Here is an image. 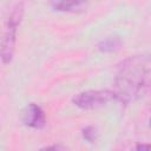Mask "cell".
I'll return each mask as SVG.
<instances>
[{"label":"cell","mask_w":151,"mask_h":151,"mask_svg":"<svg viewBox=\"0 0 151 151\" xmlns=\"http://www.w3.org/2000/svg\"><path fill=\"white\" fill-rule=\"evenodd\" d=\"M83 134H84V138H85L86 140L93 142V139H94V130H93V127H91V126L86 127V129L84 130Z\"/></svg>","instance_id":"cell-7"},{"label":"cell","mask_w":151,"mask_h":151,"mask_svg":"<svg viewBox=\"0 0 151 151\" xmlns=\"http://www.w3.org/2000/svg\"><path fill=\"white\" fill-rule=\"evenodd\" d=\"M39 151H65V150L60 145H50V146H46V147L40 149Z\"/></svg>","instance_id":"cell-8"},{"label":"cell","mask_w":151,"mask_h":151,"mask_svg":"<svg viewBox=\"0 0 151 151\" xmlns=\"http://www.w3.org/2000/svg\"><path fill=\"white\" fill-rule=\"evenodd\" d=\"M149 73L150 65L146 59L140 57L127 59L117 74V97L124 100L133 99L145 86Z\"/></svg>","instance_id":"cell-1"},{"label":"cell","mask_w":151,"mask_h":151,"mask_svg":"<svg viewBox=\"0 0 151 151\" xmlns=\"http://www.w3.org/2000/svg\"><path fill=\"white\" fill-rule=\"evenodd\" d=\"M150 126H151V118H150Z\"/></svg>","instance_id":"cell-10"},{"label":"cell","mask_w":151,"mask_h":151,"mask_svg":"<svg viewBox=\"0 0 151 151\" xmlns=\"http://www.w3.org/2000/svg\"><path fill=\"white\" fill-rule=\"evenodd\" d=\"M84 2L81 1H57L53 2L52 6L57 11H73L74 8L83 6Z\"/></svg>","instance_id":"cell-6"},{"label":"cell","mask_w":151,"mask_h":151,"mask_svg":"<svg viewBox=\"0 0 151 151\" xmlns=\"http://www.w3.org/2000/svg\"><path fill=\"white\" fill-rule=\"evenodd\" d=\"M136 151H151V144H139Z\"/></svg>","instance_id":"cell-9"},{"label":"cell","mask_w":151,"mask_h":151,"mask_svg":"<svg viewBox=\"0 0 151 151\" xmlns=\"http://www.w3.org/2000/svg\"><path fill=\"white\" fill-rule=\"evenodd\" d=\"M21 14H22L21 5L20 6L18 5V7L12 12L11 17L6 22L4 38H2V47H1V58L4 64H8L12 60L15 40H17V27H18V24L20 22Z\"/></svg>","instance_id":"cell-2"},{"label":"cell","mask_w":151,"mask_h":151,"mask_svg":"<svg viewBox=\"0 0 151 151\" xmlns=\"http://www.w3.org/2000/svg\"><path fill=\"white\" fill-rule=\"evenodd\" d=\"M22 123L32 129H42L46 124V117L44 111L41 110L40 106H38L37 104H28L24 111H22V116H21Z\"/></svg>","instance_id":"cell-4"},{"label":"cell","mask_w":151,"mask_h":151,"mask_svg":"<svg viewBox=\"0 0 151 151\" xmlns=\"http://www.w3.org/2000/svg\"><path fill=\"white\" fill-rule=\"evenodd\" d=\"M120 45V40L117 37H109L105 38L100 44H99V50L104 52H112L117 50Z\"/></svg>","instance_id":"cell-5"},{"label":"cell","mask_w":151,"mask_h":151,"mask_svg":"<svg viewBox=\"0 0 151 151\" xmlns=\"http://www.w3.org/2000/svg\"><path fill=\"white\" fill-rule=\"evenodd\" d=\"M116 98H118V97H117L116 92H113V91L88 90V91H85V92L77 94L73 98V103L80 109L92 110V109L101 107Z\"/></svg>","instance_id":"cell-3"}]
</instances>
